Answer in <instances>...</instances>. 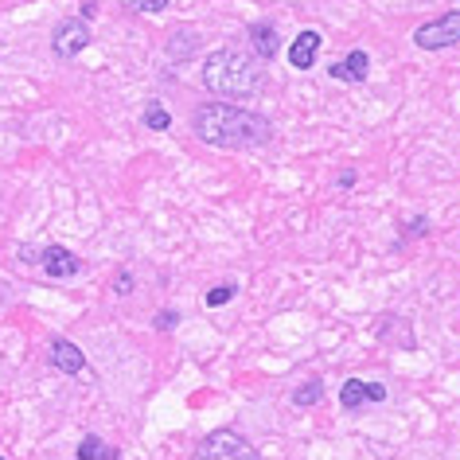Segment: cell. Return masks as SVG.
Listing matches in <instances>:
<instances>
[{"instance_id": "1", "label": "cell", "mask_w": 460, "mask_h": 460, "mask_svg": "<svg viewBox=\"0 0 460 460\" xmlns=\"http://www.w3.org/2000/svg\"><path fill=\"white\" fill-rule=\"evenodd\" d=\"M191 129L203 145L215 148H261L273 137V125L261 118V113H250L243 106H226V102H207V106L195 110Z\"/></svg>"}, {"instance_id": "2", "label": "cell", "mask_w": 460, "mask_h": 460, "mask_svg": "<svg viewBox=\"0 0 460 460\" xmlns=\"http://www.w3.org/2000/svg\"><path fill=\"white\" fill-rule=\"evenodd\" d=\"M203 86L218 98H250L261 86V66L243 51H211L203 63Z\"/></svg>"}, {"instance_id": "3", "label": "cell", "mask_w": 460, "mask_h": 460, "mask_svg": "<svg viewBox=\"0 0 460 460\" xmlns=\"http://www.w3.org/2000/svg\"><path fill=\"white\" fill-rule=\"evenodd\" d=\"M199 460H258V448L234 429H215L199 441Z\"/></svg>"}, {"instance_id": "4", "label": "cell", "mask_w": 460, "mask_h": 460, "mask_svg": "<svg viewBox=\"0 0 460 460\" xmlns=\"http://www.w3.org/2000/svg\"><path fill=\"white\" fill-rule=\"evenodd\" d=\"M460 40V8H448L445 16L429 20V24H421L413 31V43H418L421 51H441V48H453Z\"/></svg>"}, {"instance_id": "5", "label": "cell", "mask_w": 460, "mask_h": 460, "mask_svg": "<svg viewBox=\"0 0 460 460\" xmlns=\"http://www.w3.org/2000/svg\"><path fill=\"white\" fill-rule=\"evenodd\" d=\"M86 48H90V24L83 16H71V20H63V24L55 28V36H51L55 59H75V55L86 51Z\"/></svg>"}, {"instance_id": "6", "label": "cell", "mask_w": 460, "mask_h": 460, "mask_svg": "<svg viewBox=\"0 0 460 460\" xmlns=\"http://www.w3.org/2000/svg\"><path fill=\"white\" fill-rule=\"evenodd\" d=\"M36 261L43 266V273H48V278H55V281H66V278H75V273L83 270V261H78L66 246H48V250H40Z\"/></svg>"}, {"instance_id": "7", "label": "cell", "mask_w": 460, "mask_h": 460, "mask_svg": "<svg viewBox=\"0 0 460 460\" xmlns=\"http://www.w3.org/2000/svg\"><path fill=\"white\" fill-rule=\"evenodd\" d=\"M320 43H324V36H320L316 28H305L301 36L293 40V48H289V63H293V71H313L316 55H320Z\"/></svg>"}, {"instance_id": "8", "label": "cell", "mask_w": 460, "mask_h": 460, "mask_svg": "<svg viewBox=\"0 0 460 460\" xmlns=\"http://www.w3.org/2000/svg\"><path fill=\"white\" fill-rule=\"evenodd\" d=\"M328 75L340 78V83H367V75H371V59H367L363 48H355V51H348V59L332 63Z\"/></svg>"}, {"instance_id": "9", "label": "cell", "mask_w": 460, "mask_h": 460, "mask_svg": "<svg viewBox=\"0 0 460 460\" xmlns=\"http://www.w3.org/2000/svg\"><path fill=\"white\" fill-rule=\"evenodd\" d=\"M51 363H55V371H63V375H78V371L86 367V355L78 351L71 340L55 336V340H51Z\"/></svg>"}, {"instance_id": "10", "label": "cell", "mask_w": 460, "mask_h": 460, "mask_svg": "<svg viewBox=\"0 0 460 460\" xmlns=\"http://www.w3.org/2000/svg\"><path fill=\"white\" fill-rule=\"evenodd\" d=\"M250 40H254V51H258V59H278V51H281V40H278V28H273L270 20H258V24L250 28Z\"/></svg>"}, {"instance_id": "11", "label": "cell", "mask_w": 460, "mask_h": 460, "mask_svg": "<svg viewBox=\"0 0 460 460\" xmlns=\"http://www.w3.org/2000/svg\"><path fill=\"white\" fill-rule=\"evenodd\" d=\"M78 460H121V453H118V445H106L102 437H94V433H86L83 441H78V453H75Z\"/></svg>"}, {"instance_id": "12", "label": "cell", "mask_w": 460, "mask_h": 460, "mask_svg": "<svg viewBox=\"0 0 460 460\" xmlns=\"http://www.w3.org/2000/svg\"><path fill=\"white\" fill-rule=\"evenodd\" d=\"M367 402V383L363 378H348V383L340 386V406L343 410H359Z\"/></svg>"}, {"instance_id": "13", "label": "cell", "mask_w": 460, "mask_h": 460, "mask_svg": "<svg viewBox=\"0 0 460 460\" xmlns=\"http://www.w3.org/2000/svg\"><path fill=\"white\" fill-rule=\"evenodd\" d=\"M320 398H324V386H320V378H308L305 386L293 390V406H316Z\"/></svg>"}, {"instance_id": "14", "label": "cell", "mask_w": 460, "mask_h": 460, "mask_svg": "<svg viewBox=\"0 0 460 460\" xmlns=\"http://www.w3.org/2000/svg\"><path fill=\"white\" fill-rule=\"evenodd\" d=\"M141 121L148 125V129H153V133H164L168 129V125H172V118H168V110L164 106H160V102H148V110L141 113Z\"/></svg>"}, {"instance_id": "15", "label": "cell", "mask_w": 460, "mask_h": 460, "mask_svg": "<svg viewBox=\"0 0 460 460\" xmlns=\"http://www.w3.org/2000/svg\"><path fill=\"white\" fill-rule=\"evenodd\" d=\"M191 51H195L191 31H176V36H172V43H168V55H172V59H188Z\"/></svg>"}, {"instance_id": "16", "label": "cell", "mask_w": 460, "mask_h": 460, "mask_svg": "<svg viewBox=\"0 0 460 460\" xmlns=\"http://www.w3.org/2000/svg\"><path fill=\"white\" fill-rule=\"evenodd\" d=\"M234 296H238V289H234V285H215V289H207V296H203V305L207 308H218V305H226V301H234Z\"/></svg>"}, {"instance_id": "17", "label": "cell", "mask_w": 460, "mask_h": 460, "mask_svg": "<svg viewBox=\"0 0 460 460\" xmlns=\"http://www.w3.org/2000/svg\"><path fill=\"white\" fill-rule=\"evenodd\" d=\"M168 4H172V0H141L137 8H141V13H164Z\"/></svg>"}, {"instance_id": "18", "label": "cell", "mask_w": 460, "mask_h": 460, "mask_svg": "<svg viewBox=\"0 0 460 460\" xmlns=\"http://www.w3.org/2000/svg\"><path fill=\"white\" fill-rule=\"evenodd\" d=\"M176 320H180L176 313H160V316H156V328H160V332H172V328H176Z\"/></svg>"}, {"instance_id": "19", "label": "cell", "mask_w": 460, "mask_h": 460, "mask_svg": "<svg viewBox=\"0 0 460 460\" xmlns=\"http://www.w3.org/2000/svg\"><path fill=\"white\" fill-rule=\"evenodd\" d=\"M367 402H386V386H378V383H367Z\"/></svg>"}, {"instance_id": "20", "label": "cell", "mask_w": 460, "mask_h": 460, "mask_svg": "<svg viewBox=\"0 0 460 460\" xmlns=\"http://www.w3.org/2000/svg\"><path fill=\"white\" fill-rule=\"evenodd\" d=\"M113 289H118V293H133V278H129V273H118V281H113Z\"/></svg>"}, {"instance_id": "21", "label": "cell", "mask_w": 460, "mask_h": 460, "mask_svg": "<svg viewBox=\"0 0 460 460\" xmlns=\"http://www.w3.org/2000/svg\"><path fill=\"white\" fill-rule=\"evenodd\" d=\"M94 13H98V4H94V0H83V20H90Z\"/></svg>"}, {"instance_id": "22", "label": "cell", "mask_w": 460, "mask_h": 460, "mask_svg": "<svg viewBox=\"0 0 460 460\" xmlns=\"http://www.w3.org/2000/svg\"><path fill=\"white\" fill-rule=\"evenodd\" d=\"M425 226H429V223H425V218H413V223H410L413 234H425Z\"/></svg>"}, {"instance_id": "23", "label": "cell", "mask_w": 460, "mask_h": 460, "mask_svg": "<svg viewBox=\"0 0 460 460\" xmlns=\"http://www.w3.org/2000/svg\"><path fill=\"white\" fill-rule=\"evenodd\" d=\"M0 460H4V456H0Z\"/></svg>"}]
</instances>
